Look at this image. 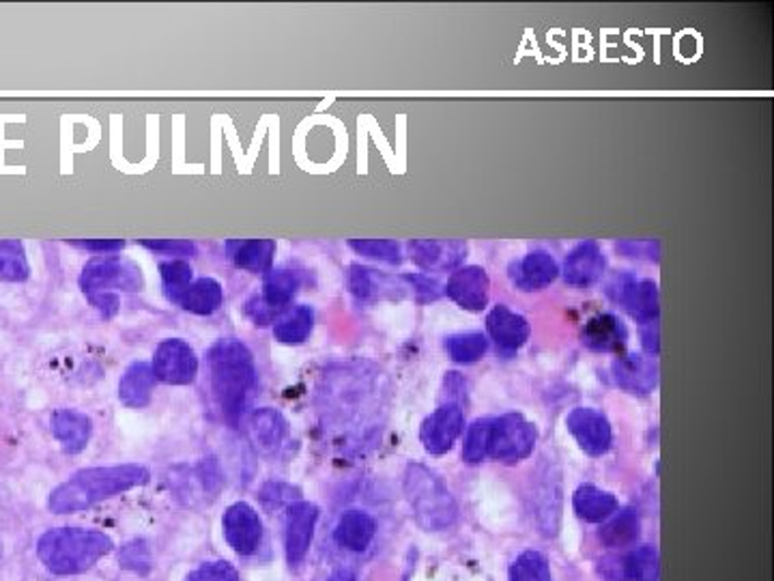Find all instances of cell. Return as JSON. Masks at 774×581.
I'll return each instance as SVG.
<instances>
[{"instance_id":"obj_1","label":"cell","mask_w":774,"mask_h":581,"mask_svg":"<svg viewBox=\"0 0 774 581\" xmlns=\"http://www.w3.org/2000/svg\"><path fill=\"white\" fill-rule=\"evenodd\" d=\"M209 371L211 390L224 420L231 427H237L246 411L250 392L257 384V369L250 349L235 338L218 340L209 351Z\"/></svg>"},{"instance_id":"obj_2","label":"cell","mask_w":774,"mask_h":581,"mask_svg":"<svg viewBox=\"0 0 774 581\" xmlns=\"http://www.w3.org/2000/svg\"><path fill=\"white\" fill-rule=\"evenodd\" d=\"M149 469L142 465H113V467H91L73 474L67 483L59 485L50 496L52 513H75L95 507L97 502L110 500L124 491L149 483Z\"/></svg>"},{"instance_id":"obj_3","label":"cell","mask_w":774,"mask_h":581,"mask_svg":"<svg viewBox=\"0 0 774 581\" xmlns=\"http://www.w3.org/2000/svg\"><path fill=\"white\" fill-rule=\"evenodd\" d=\"M113 541L95 530L61 527L39 538L37 554L48 571L57 576H78L93 569L108 551Z\"/></svg>"},{"instance_id":"obj_4","label":"cell","mask_w":774,"mask_h":581,"mask_svg":"<svg viewBox=\"0 0 774 581\" xmlns=\"http://www.w3.org/2000/svg\"><path fill=\"white\" fill-rule=\"evenodd\" d=\"M144 284L142 271L136 263L117 255H102L91 258L82 274H80V289L89 298V302L104 315L115 317L119 311V295L113 293L115 289L121 291H140Z\"/></svg>"},{"instance_id":"obj_5","label":"cell","mask_w":774,"mask_h":581,"mask_svg":"<svg viewBox=\"0 0 774 581\" xmlns=\"http://www.w3.org/2000/svg\"><path fill=\"white\" fill-rule=\"evenodd\" d=\"M404 496L415 521L429 532L448 530L456 521L458 509L448 487L435 472L420 463L407 465Z\"/></svg>"},{"instance_id":"obj_6","label":"cell","mask_w":774,"mask_h":581,"mask_svg":"<svg viewBox=\"0 0 774 581\" xmlns=\"http://www.w3.org/2000/svg\"><path fill=\"white\" fill-rule=\"evenodd\" d=\"M536 440L538 433L529 420H525L520 414H506L497 420H491L486 454L495 461L516 463L531 454Z\"/></svg>"},{"instance_id":"obj_7","label":"cell","mask_w":774,"mask_h":581,"mask_svg":"<svg viewBox=\"0 0 774 581\" xmlns=\"http://www.w3.org/2000/svg\"><path fill=\"white\" fill-rule=\"evenodd\" d=\"M607 295L622 304L640 323L658 322V287L652 280H637L631 274H618L607 284Z\"/></svg>"},{"instance_id":"obj_8","label":"cell","mask_w":774,"mask_h":581,"mask_svg":"<svg viewBox=\"0 0 774 581\" xmlns=\"http://www.w3.org/2000/svg\"><path fill=\"white\" fill-rule=\"evenodd\" d=\"M153 373L164 384L188 386L198 375V358L186 340L168 338L155 349Z\"/></svg>"},{"instance_id":"obj_9","label":"cell","mask_w":774,"mask_h":581,"mask_svg":"<svg viewBox=\"0 0 774 581\" xmlns=\"http://www.w3.org/2000/svg\"><path fill=\"white\" fill-rule=\"evenodd\" d=\"M446 295L465 311L471 313L484 311L489 306V295H491V280L486 269L480 265L456 269L446 284Z\"/></svg>"},{"instance_id":"obj_10","label":"cell","mask_w":774,"mask_h":581,"mask_svg":"<svg viewBox=\"0 0 774 581\" xmlns=\"http://www.w3.org/2000/svg\"><path fill=\"white\" fill-rule=\"evenodd\" d=\"M566 427L573 433V438L579 442L580 449L589 456H602L611 449L613 433L609 420L591 409V407H577L571 411L566 418Z\"/></svg>"},{"instance_id":"obj_11","label":"cell","mask_w":774,"mask_h":581,"mask_svg":"<svg viewBox=\"0 0 774 581\" xmlns=\"http://www.w3.org/2000/svg\"><path fill=\"white\" fill-rule=\"evenodd\" d=\"M347 287L351 295L360 302H377V300H402L409 287H402L400 280L382 274L366 265H351L347 271Z\"/></svg>"},{"instance_id":"obj_12","label":"cell","mask_w":774,"mask_h":581,"mask_svg":"<svg viewBox=\"0 0 774 581\" xmlns=\"http://www.w3.org/2000/svg\"><path fill=\"white\" fill-rule=\"evenodd\" d=\"M465 427V416L460 405L446 403L433 416H429L422 425L420 440L426 452L431 454H446L458 440Z\"/></svg>"},{"instance_id":"obj_13","label":"cell","mask_w":774,"mask_h":581,"mask_svg":"<svg viewBox=\"0 0 774 581\" xmlns=\"http://www.w3.org/2000/svg\"><path fill=\"white\" fill-rule=\"evenodd\" d=\"M224 536L237 554H255L262 538V523L257 511L244 502L233 504L224 515Z\"/></svg>"},{"instance_id":"obj_14","label":"cell","mask_w":774,"mask_h":581,"mask_svg":"<svg viewBox=\"0 0 774 581\" xmlns=\"http://www.w3.org/2000/svg\"><path fill=\"white\" fill-rule=\"evenodd\" d=\"M409 255L424 271H448L465 260L467 244L456 240H415L409 242Z\"/></svg>"},{"instance_id":"obj_15","label":"cell","mask_w":774,"mask_h":581,"mask_svg":"<svg viewBox=\"0 0 774 581\" xmlns=\"http://www.w3.org/2000/svg\"><path fill=\"white\" fill-rule=\"evenodd\" d=\"M317 519H319V509L310 502H297L289 509V515H286V558L291 565H297L306 558V554L313 545Z\"/></svg>"},{"instance_id":"obj_16","label":"cell","mask_w":774,"mask_h":581,"mask_svg":"<svg viewBox=\"0 0 774 581\" xmlns=\"http://www.w3.org/2000/svg\"><path fill=\"white\" fill-rule=\"evenodd\" d=\"M486 329L504 356L516 353L529 338V323L508 306H495L486 317Z\"/></svg>"},{"instance_id":"obj_17","label":"cell","mask_w":774,"mask_h":581,"mask_svg":"<svg viewBox=\"0 0 774 581\" xmlns=\"http://www.w3.org/2000/svg\"><path fill=\"white\" fill-rule=\"evenodd\" d=\"M564 280L571 287H589L598 282L605 274V257L596 242H583L564 263Z\"/></svg>"},{"instance_id":"obj_18","label":"cell","mask_w":774,"mask_h":581,"mask_svg":"<svg viewBox=\"0 0 774 581\" xmlns=\"http://www.w3.org/2000/svg\"><path fill=\"white\" fill-rule=\"evenodd\" d=\"M560 274L555 258L544 251H533L511 267V278L520 291H540Z\"/></svg>"},{"instance_id":"obj_19","label":"cell","mask_w":774,"mask_h":581,"mask_svg":"<svg viewBox=\"0 0 774 581\" xmlns=\"http://www.w3.org/2000/svg\"><path fill=\"white\" fill-rule=\"evenodd\" d=\"M629 340V329L615 315H596L583 327V345L600 353H618Z\"/></svg>"},{"instance_id":"obj_20","label":"cell","mask_w":774,"mask_h":581,"mask_svg":"<svg viewBox=\"0 0 774 581\" xmlns=\"http://www.w3.org/2000/svg\"><path fill=\"white\" fill-rule=\"evenodd\" d=\"M613 380L615 384L635 394H649L658 382V369L652 360L640 353L620 356L613 362Z\"/></svg>"},{"instance_id":"obj_21","label":"cell","mask_w":774,"mask_h":581,"mask_svg":"<svg viewBox=\"0 0 774 581\" xmlns=\"http://www.w3.org/2000/svg\"><path fill=\"white\" fill-rule=\"evenodd\" d=\"M248 433H250V440L258 451L271 454L284 444L286 433H289V425L280 411H275L271 407H262L250 416Z\"/></svg>"},{"instance_id":"obj_22","label":"cell","mask_w":774,"mask_h":581,"mask_svg":"<svg viewBox=\"0 0 774 581\" xmlns=\"http://www.w3.org/2000/svg\"><path fill=\"white\" fill-rule=\"evenodd\" d=\"M275 244L271 240H228L226 242V257L233 260L235 267L253 271V274H267L273 265Z\"/></svg>"},{"instance_id":"obj_23","label":"cell","mask_w":774,"mask_h":581,"mask_svg":"<svg viewBox=\"0 0 774 581\" xmlns=\"http://www.w3.org/2000/svg\"><path fill=\"white\" fill-rule=\"evenodd\" d=\"M302 287V276L295 269L289 267H278V269H269L262 282V295L260 302L273 311L275 315H280L284 311V306L297 295Z\"/></svg>"},{"instance_id":"obj_24","label":"cell","mask_w":774,"mask_h":581,"mask_svg":"<svg viewBox=\"0 0 774 581\" xmlns=\"http://www.w3.org/2000/svg\"><path fill=\"white\" fill-rule=\"evenodd\" d=\"M184 311L194 315H213L224 302L222 284L213 278H198L190 282L175 300Z\"/></svg>"},{"instance_id":"obj_25","label":"cell","mask_w":774,"mask_h":581,"mask_svg":"<svg viewBox=\"0 0 774 581\" xmlns=\"http://www.w3.org/2000/svg\"><path fill=\"white\" fill-rule=\"evenodd\" d=\"M50 425L55 438L63 444L64 452L78 454L86 449L91 440V418L73 409H59Z\"/></svg>"},{"instance_id":"obj_26","label":"cell","mask_w":774,"mask_h":581,"mask_svg":"<svg viewBox=\"0 0 774 581\" xmlns=\"http://www.w3.org/2000/svg\"><path fill=\"white\" fill-rule=\"evenodd\" d=\"M153 386H155L153 367H149L146 362H136V364L129 367L126 375L121 377L119 398H121L124 405H128L131 409H142L151 400Z\"/></svg>"},{"instance_id":"obj_27","label":"cell","mask_w":774,"mask_h":581,"mask_svg":"<svg viewBox=\"0 0 774 581\" xmlns=\"http://www.w3.org/2000/svg\"><path fill=\"white\" fill-rule=\"evenodd\" d=\"M375 538V521L362 511H349L336 525V543L349 551H364Z\"/></svg>"},{"instance_id":"obj_28","label":"cell","mask_w":774,"mask_h":581,"mask_svg":"<svg viewBox=\"0 0 774 581\" xmlns=\"http://www.w3.org/2000/svg\"><path fill=\"white\" fill-rule=\"evenodd\" d=\"M573 507L577 511V515L585 521H591V523H598L602 519L615 513L618 509V500L609 493V491H602L594 485H583L577 489L575 498H573Z\"/></svg>"},{"instance_id":"obj_29","label":"cell","mask_w":774,"mask_h":581,"mask_svg":"<svg viewBox=\"0 0 774 581\" xmlns=\"http://www.w3.org/2000/svg\"><path fill=\"white\" fill-rule=\"evenodd\" d=\"M313 327H315V311L310 306H297L284 319L278 322L273 336L284 345H300L310 336Z\"/></svg>"},{"instance_id":"obj_30","label":"cell","mask_w":774,"mask_h":581,"mask_svg":"<svg viewBox=\"0 0 774 581\" xmlns=\"http://www.w3.org/2000/svg\"><path fill=\"white\" fill-rule=\"evenodd\" d=\"M640 534H642L640 516L633 511H624L600 530V541L607 547H629L640 538Z\"/></svg>"},{"instance_id":"obj_31","label":"cell","mask_w":774,"mask_h":581,"mask_svg":"<svg viewBox=\"0 0 774 581\" xmlns=\"http://www.w3.org/2000/svg\"><path fill=\"white\" fill-rule=\"evenodd\" d=\"M31 276V265L22 242L0 240V280L24 282Z\"/></svg>"},{"instance_id":"obj_32","label":"cell","mask_w":774,"mask_h":581,"mask_svg":"<svg viewBox=\"0 0 774 581\" xmlns=\"http://www.w3.org/2000/svg\"><path fill=\"white\" fill-rule=\"evenodd\" d=\"M486 347H489V340L478 332L454 334L446 340V349H448L452 360L458 364L478 362L486 353Z\"/></svg>"},{"instance_id":"obj_33","label":"cell","mask_w":774,"mask_h":581,"mask_svg":"<svg viewBox=\"0 0 774 581\" xmlns=\"http://www.w3.org/2000/svg\"><path fill=\"white\" fill-rule=\"evenodd\" d=\"M622 569L626 581H658V554L649 545L640 547L631 556L622 558Z\"/></svg>"},{"instance_id":"obj_34","label":"cell","mask_w":774,"mask_h":581,"mask_svg":"<svg viewBox=\"0 0 774 581\" xmlns=\"http://www.w3.org/2000/svg\"><path fill=\"white\" fill-rule=\"evenodd\" d=\"M349 248L362 257L375 258L387 265L402 263V248L394 240H349Z\"/></svg>"},{"instance_id":"obj_35","label":"cell","mask_w":774,"mask_h":581,"mask_svg":"<svg viewBox=\"0 0 774 581\" xmlns=\"http://www.w3.org/2000/svg\"><path fill=\"white\" fill-rule=\"evenodd\" d=\"M511 581H551L549 562L538 551H525L511 567Z\"/></svg>"},{"instance_id":"obj_36","label":"cell","mask_w":774,"mask_h":581,"mask_svg":"<svg viewBox=\"0 0 774 581\" xmlns=\"http://www.w3.org/2000/svg\"><path fill=\"white\" fill-rule=\"evenodd\" d=\"M160 271H162V282H164V289H166V295L171 302L192 282V267L186 260L162 263Z\"/></svg>"},{"instance_id":"obj_37","label":"cell","mask_w":774,"mask_h":581,"mask_svg":"<svg viewBox=\"0 0 774 581\" xmlns=\"http://www.w3.org/2000/svg\"><path fill=\"white\" fill-rule=\"evenodd\" d=\"M489 429H491V420H476L465 438V446H462V458L471 465L482 463V458L486 456V444H489Z\"/></svg>"},{"instance_id":"obj_38","label":"cell","mask_w":774,"mask_h":581,"mask_svg":"<svg viewBox=\"0 0 774 581\" xmlns=\"http://www.w3.org/2000/svg\"><path fill=\"white\" fill-rule=\"evenodd\" d=\"M404 282L411 284L413 293H415V300L420 304H429V302H435L442 298V284L431 278V276H424V274H404L402 276Z\"/></svg>"},{"instance_id":"obj_39","label":"cell","mask_w":774,"mask_h":581,"mask_svg":"<svg viewBox=\"0 0 774 581\" xmlns=\"http://www.w3.org/2000/svg\"><path fill=\"white\" fill-rule=\"evenodd\" d=\"M140 246H144L153 253L171 255V257H194L196 255V244L188 242V240H140Z\"/></svg>"},{"instance_id":"obj_40","label":"cell","mask_w":774,"mask_h":581,"mask_svg":"<svg viewBox=\"0 0 774 581\" xmlns=\"http://www.w3.org/2000/svg\"><path fill=\"white\" fill-rule=\"evenodd\" d=\"M186 581H239V576L228 562H207L190 573Z\"/></svg>"},{"instance_id":"obj_41","label":"cell","mask_w":774,"mask_h":581,"mask_svg":"<svg viewBox=\"0 0 774 581\" xmlns=\"http://www.w3.org/2000/svg\"><path fill=\"white\" fill-rule=\"evenodd\" d=\"M69 246L82 248V251H91V253H99V255H117L126 248L124 240H73L67 242Z\"/></svg>"},{"instance_id":"obj_42","label":"cell","mask_w":774,"mask_h":581,"mask_svg":"<svg viewBox=\"0 0 774 581\" xmlns=\"http://www.w3.org/2000/svg\"><path fill=\"white\" fill-rule=\"evenodd\" d=\"M124 562H126L128 569H133V571H138L140 565L149 567V551H146V547H144L142 543L128 545V549H126V554H124Z\"/></svg>"},{"instance_id":"obj_43","label":"cell","mask_w":774,"mask_h":581,"mask_svg":"<svg viewBox=\"0 0 774 581\" xmlns=\"http://www.w3.org/2000/svg\"><path fill=\"white\" fill-rule=\"evenodd\" d=\"M644 347L649 353H658V322L645 323Z\"/></svg>"},{"instance_id":"obj_44","label":"cell","mask_w":774,"mask_h":581,"mask_svg":"<svg viewBox=\"0 0 774 581\" xmlns=\"http://www.w3.org/2000/svg\"><path fill=\"white\" fill-rule=\"evenodd\" d=\"M327 581H355V576H353L349 569H340V571H336Z\"/></svg>"}]
</instances>
